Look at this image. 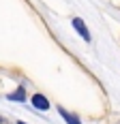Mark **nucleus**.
I'll list each match as a JSON object with an SVG mask.
<instances>
[{
    "label": "nucleus",
    "mask_w": 120,
    "mask_h": 124,
    "mask_svg": "<svg viewBox=\"0 0 120 124\" xmlns=\"http://www.w3.org/2000/svg\"><path fill=\"white\" fill-rule=\"evenodd\" d=\"M58 111H60V116L64 118V122H67V124H82L79 120H77V118H75V116H73V113H69V111H67L64 107H58Z\"/></svg>",
    "instance_id": "7ed1b4c3"
},
{
    "label": "nucleus",
    "mask_w": 120,
    "mask_h": 124,
    "mask_svg": "<svg viewBox=\"0 0 120 124\" xmlns=\"http://www.w3.org/2000/svg\"><path fill=\"white\" fill-rule=\"evenodd\" d=\"M73 28L77 30V34H79V37L84 39V41H90V32H88L86 24L82 22V19H79V17H75V19H73Z\"/></svg>",
    "instance_id": "f257e3e1"
},
{
    "label": "nucleus",
    "mask_w": 120,
    "mask_h": 124,
    "mask_svg": "<svg viewBox=\"0 0 120 124\" xmlns=\"http://www.w3.org/2000/svg\"><path fill=\"white\" fill-rule=\"evenodd\" d=\"M17 124H26V122H17Z\"/></svg>",
    "instance_id": "39448f33"
},
{
    "label": "nucleus",
    "mask_w": 120,
    "mask_h": 124,
    "mask_svg": "<svg viewBox=\"0 0 120 124\" xmlns=\"http://www.w3.org/2000/svg\"><path fill=\"white\" fill-rule=\"evenodd\" d=\"M30 101H32V107L41 109V111H47V109H49V101L45 99L43 94H34V96H32Z\"/></svg>",
    "instance_id": "f03ea898"
},
{
    "label": "nucleus",
    "mask_w": 120,
    "mask_h": 124,
    "mask_svg": "<svg viewBox=\"0 0 120 124\" xmlns=\"http://www.w3.org/2000/svg\"><path fill=\"white\" fill-rule=\"evenodd\" d=\"M9 99H11V101H19V103H22V101L26 99V90H24V86H19L15 92H11V94H9Z\"/></svg>",
    "instance_id": "20e7f679"
}]
</instances>
